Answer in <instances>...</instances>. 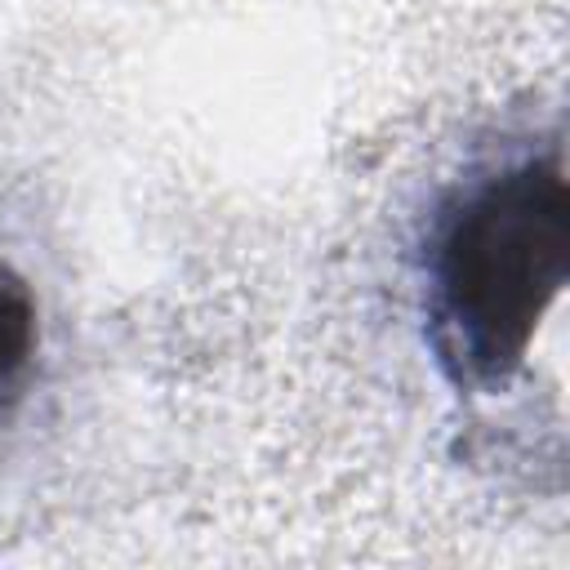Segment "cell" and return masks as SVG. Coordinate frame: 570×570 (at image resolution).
Here are the masks:
<instances>
[{
  "label": "cell",
  "mask_w": 570,
  "mask_h": 570,
  "mask_svg": "<svg viewBox=\"0 0 570 570\" xmlns=\"http://www.w3.org/2000/svg\"><path fill=\"white\" fill-rule=\"evenodd\" d=\"M570 272V191L561 151H525L463 178L423 240V325L445 379L499 392Z\"/></svg>",
  "instance_id": "6da1fadb"
},
{
  "label": "cell",
  "mask_w": 570,
  "mask_h": 570,
  "mask_svg": "<svg viewBox=\"0 0 570 570\" xmlns=\"http://www.w3.org/2000/svg\"><path fill=\"white\" fill-rule=\"evenodd\" d=\"M36 347H40L36 294L9 263H0V410H9L27 392Z\"/></svg>",
  "instance_id": "7a4b0ae2"
}]
</instances>
